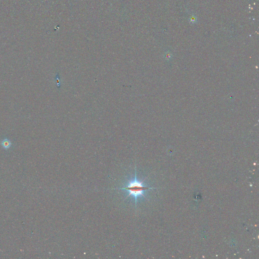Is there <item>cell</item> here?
<instances>
[{
    "instance_id": "obj_1",
    "label": "cell",
    "mask_w": 259,
    "mask_h": 259,
    "mask_svg": "<svg viewBox=\"0 0 259 259\" xmlns=\"http://www.w3.org/2000/svg\"><path fill=\"white\" fill-rule=\"evenodd\" d=\"M156 188L151 187L145 185L143 181H140L138 179L137 177L136 166L135 167L134 178L130 180L123 187L116 188V189L122 190L128 192V197L130 196L134 198L135 202V206H137V199L140 197H145V193L146 191Z\"/></svg>"
},
{
    "instance_id": "obj_2",
    "label": "cell",
    "mask_w": 259,
    "mask_h": 259,
    "mask_svg": "<svg viewBox=\"0 0 259 259\" xmlns=\"http://www.w3.org/2000/svg\"><path fill=\"white\" fill-rule=\"evenodd\" d=\"M1 145L4 148L7 149H9L11 147V142L9 139H5L2 141Z\"/></svg>"
}]
</instances>
